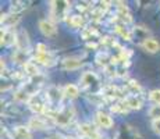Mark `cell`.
Returning <instances> with one entry per match:
<instances>
[{
    "mask_svg": "<svg viewBox=\"0 0 160 139\" xmlns=\"http://www.w3.org/2000/svg\"><path fill=\"white\" fill-rule=\"evenodd\" d=\"M15 134H17V137L21 138V139H31V132H29L28 127H24V125L15 127Z\"/></svg>",
    "mask_w": 160,
    "mask_h": 139,
    "instance_id": "7402d4cb",
    "label": "cell"
},
{
    "mask_svg": "<svg viewBox=\"0 0 160 139\" xmlns=\"http://www.w3.org/2000/svg\"><path fill=\"white\" fill-rule=\"evenodd\" d=\"M116 32L118 33V35H121L125 41H131V32L124 25H117L116 27Z\"/></svg>",
    "mask_w": 160,
    "mask_h": 139,
    "instance_id": "cb8c5ba5",
    "label": "cell"
},
{
    "mask_svg": "<svg viewBox=\"0 0 160 139\" xmlns=\"http://www.w3.org/2000/svg\"><path fill=\"white\" fill-rule=\"evenodd\" d=\"M46 139H67V137H63V135H58V134H54V135H50L49 138Z\"/></svg>",
    "mask_w": 160,
    "mask_h": 139,
    "instance_id": "d6a6232c",
    "label": "cell"
},
{
    "mask_svg": "<svg viewBox=\"0 0 160 139\" xmlns=\"http://www.w3.org/2000/svg\"><path fill=\"white\" fill-rule=\"evenodd\" d=\"M61 64H63L64 70L72 71V70H78L79 67L82 66V61L78 60V58H75V57H68V58H64V60L61 61Z\"/></svg>",
    "mask_w": 160,
    "mask_h": 139,
    "instance_id": "4fadbf2b",
    "label": "cell"
},
{
    "mask_svg": "<svg viewBox=\"0 0 160 139\" xmlns=\"http://www.w3.org/2000/svg\"><path fill=\"white\" fill-rule=\"evenodd\" d=\"M74 116H75V111H74L72 107H64L60 111H57L56 114H53V120L57 125L60 127H67L70 122L72 121Z\"/></svg>",
    "mask_w": 160,
    "mask_h": 139,
    "instance_id": "7a4b0ae2",
    "label": "cell"
},
{
    "mask_svg": "<svg viewBox=\"0 0 160 139\" xmlns=\"http://www.w3.org/2000/svg\"><path fill=\"white\" fill-rule=\"evenodd\" d=\"M52 7V15L56 20H63L67 14V10L70 8L68 2H50Z\"/></svg>",
    "mask_w": 160,
    "mask_h": 139,
    "instance_id": "5b68a950",
    "label": "cell"
},
{
    "mask_svg": "<svg viewBox=\"0 0 160 139\" xmlns=\"http://www.w3.org/2000/svg\"><path fill=\"white\" fill-rule=\"evenodd\" d=\"M95 35H96V29H93V28H85V29L82 31V38L84 39H89Z\"/></svg>",
    "mask_w": 160,
    "mask_h": 139,
    "instance_id": "f1b7e54d",
    "label": "cell"
},
{
    "mask_svg": "<svg viewBox=\"0 0 160 139\" xmlns=\"http://www.w3.org/2000/svg\"><path fill=\"white\" fill-rule=\"evenodd\" d=\"M4 66H6V64H4V60L2 58V72H3V70H4Z\"/></svg>",
    "mask_w": 160,
    "mask_h": 139,
    "instance_id": "e575fe53",
    "label": "cell"
},
{
    "mask_svg": "<svg viewBox=\"0 0 160 139\" xmlns=\"http://www.w3.org/2000/svg\"><path fill=\"white\" fill-rule=\"evenodd\" d=\"M79 132L88 139H100L99 132L96 131V128H93L91 124H81L79 125Z\"/></svg>",
    "mask_w": 160,
    "mask_h": 139,
    "instance_id": "9c48e42d",
    "label": "cell"
},
{
    "mask_svg": "<svg viewBox=\"0 0 160 139\" xmlns=\"http://www.w3.org/2000/svg\"><path fill=\"white\" fill-rule=\"evenodd\" d=\"M118 139H138V134L130 125H124L118 132Z\"/></svg>",
    "mask_w": 160,
    "mask_h": 139,
    "instance_id": "e0dca14e",
    "label": "cell"
},
{
    "mask_svg": "<svg viewBox=\"0 0 160 139\" xmlns=\"http://www.w3.org/2000/svg\"><path fill=\"white\" fill-rule=\"evenodd\" d=\"M125 104L128 106V109H134V110H138L142 107V99L139 97V95H130L124 99Z\"/></svg>",
    "mask_w": 160,
    "mask_h": 139,
    "instance_id": "7c38bea8",
    "label": "cell"
},
{
    "mask_svg": "<svg viewBox=\"0 0 160 139\" xmlns=\"http://www.w3.org/2000/svg\"><path fill=\"white\" fill-rule=\"evenodd\" d=\"M39 29L41 32L43 33L45 36H54L57 33V28L54 25L52 21H48V20H41L39 21Z\"/></svg>",
    "mask_w": 160,
    "mask_h": 139,
    "instance_id": "52a82bcc",
    "label": "cell"
},
{
    "mask_svg": "<svg viewBox=\"0 0 160 139\" xmlns=\"http://www.w3.org/2000/svg\"><path fill=\"white\" fill-rule=\"evenodd\" d=\"M67 139H78V138H72V137H67Z\"/></svg>",
    "mask_w": 160,
    "mask_h": 139,
    "instance_id": "d590c367",
    "label": "cell"
},
{
    "mask_svg": "<svg viewBox=\"0 0 160 139\" xmlns=\"http://www.w3.org/2000/svg\"><path fill=\"white\" fill-rule=\"evenodd\" d=\"M63 91H64V96H67L68 99H74L79 95V88L77 85H72V83L66 85V88Z\"/></svg>",
    "mask_w": 160,
    "mask_h": 139,
    "instance_id": "ac0fdd59",
    "label": "cell"
},
{
    "mask_svg": "<svg viewBox=\"0 0 160 139\" xmlns=\"http://www.w3.org/2000/svg\"><path fill=\"white\" fill-rule=\"evenodd\" d=\"M35 60L39 61L41 64H43V66H52V64L54 63V60H53V57H52L50 53H45V54L36 53L35 54Z\"/></svg>",
    "mask_w": 160,
    "mask_h": 139,
    "instance_id": "d6986e66",
    "label": "cell"
},
{
    "mask_svg": "<svg viewBox=\"0 0 160 139\" xmlns=\"http://www.w3.org/2000/svg\"><path fill=\"white\" fill-rule=\"evenodd\" d=\"M20 21V17H18V14H6V15H2V25L6 27V29H8V28L14 27L15 24Z\"/></svg>",
    "mask_w": 160,
    "mask_h": 139,
    "instance_id": "2e32d148",
    "label": "cell"
},
{
    "mask_svg": "<svg viewBox=\"0 0 160 139\" xmlns=\"http://www.w3.org/2000/svg\"><path fill=\"white\" fill-rule=\"evenodd\" d=\"M102 96L106 99H120L122 96L121 89L114 85H106L102 88Z\"/></svg>",
    "mask_w": 160,
    "mask_h": 139,
    "instance_id": "ba28073f",
    "label": "cell"
},
{
    "mask_svg": "<svg viewBox=\"0 0 160 139\" xmlns=\"http://www.w3.org/2000/svg\"><path fill=\"white\" fill-rule=\"evenodd\" d=\"M17 45V35L10 29H2V46H11V45Z\"/></svg>",
    "mask_w": 160,
    "mask_h": 139,
    "instance_id": "30bf717a",
    "label": "cell"
},
{
    "mask_svg": "<svg viewBox=\"0 0 160 139\" xmlns=\"http://www.w3.org/2000/svg\"><path fill=\"white\" fill-rule=\"evenodd\" d=\"M53 124H56L53 120V117H41V116H35L29 120L28 122V128L32 129H49Z\"/></svg>",
    "mask_w": 160,
    "mask_h": 139,
    "instance_id": "3957f363",
    "label": "cell"
},
{
    "mask_svg": "<svg viewBox=\"0 0 160 139\" xmlns=\"http://www.w3.org/2000/svg\"><path fill=\"white\" fill-rule=\"evenodd\" d=\"M24 8H25V3H22V2H14V3H11L10 13L11 14H18L20 11H22Z\"/></svg>",
    "mask_w": 160,
    "mask_h": 139,
    "instance_id": "484cf974",
    "label": "cell"
},
{
    "mask_svg": "<svg viewBox=\"0 0 160 139\" xmlns=\"http://www.w3.org/2000/svg\"><path fill=\"white\" fill-rule=\"evenodd\" d=\"M17 47L18 50L24 52V53L29 50V39L25 31H22V32H20V35H17Z\"/></svg>",
    "mask_w": 160,
    "mask_h": 139,
    "instance_id": "8fae6325",
    "label": "cell"
},
{
    "mask_svg": "<svg viewBox=\"0 0 160 139\" xmlns=\"http://www.w3.org/2000/svg\"><path fill=\"white\" fill-rule=\"evenodd\" d=\"M149 99L156 104H160V89H155L149 93Z\"/></svg>",
    "mask_w": 160,
    "mask_h": 139,
    "instance_id": "83f0119b",
    "label": "cell"
},
{
    "mask_svg": "<svg viewBox=\"0 0 160 139\" xmlns=\"http://www.w3.org/2000/svg\"><path fill=\"white\" fill-rule=\"evenodd\" d=\"M24 71L27 74H29L31 77H38L39 75V68L36 67V64L33 61H25L24 63Z\"/></svg>",
    "mask_w": 160,
    "mask_h": 139,
    "instance_id": "ffe728a7",
    "label": "cell"
},
{
    "mask_svg": "<svg viewBox=\"0 0 160 139\" xmlns=\"http://www.w3.org/2000/svg\"><path fill=\"white\" fill-rule=\"evenodd\" d=\"M152 128H153V131H155L156 134L160 135V120H155V121H152Z\"/></svg>",
    "mask_w": 160,
    "mask_h": 139,
    "instance_id": "1f68e13d",
    "label": "cell"
},
{
    "mask_svg": "<svg viewBox=\"0 0 160 139\" xmlns=\"http://www.w3.org/2000/svg\"><path fill=\"white\" fill-rule=\"evenodd\" d=\"M96 61L99 66H103L104 68H106V67H109L110 64H112L113 58H110V56L107 53H99L96 56Z\"/></svg>",
    "mask_w": 160,
    "mask_h": 139,
    "instance_id": "44dd1931",
    "label": "cell"
},
{
    "mask_svg": "<svg viewBox=\"0 0 160 139\" xmlns=\"http://www.w3.org/2000/svg\"><path fill=\"white\" fill-rule=\"evenodd\" d=\"M46 103H48V99H46V95L45 96H41V93H35L31 96V99L28 100V106L29 109L33 111V113H36L39 116V114H46L48 111H46Z\"/></svg>",
    "mask_w": 160,
    "mask_h": 139,
    "instance_id": "6da1fadb",
    "label": "cell"
},
{
    "mask_svg": "<svg viewBox=\"0 0 160 139\" xmlns=\"http://www.w3.org/2000/svg\"><path fill=\"white\" fill-rule=\"evenodd\" d=\"M70 25L72 28H81L84 25V18H82L81 15H72V17L70 18Z\"/></svg>",
    "mask_w": 160,
    "mask_h": 139,
    "instance_id": "d4e9b609",
    "label": "cell"
},
{
    "mask_svg": "<svg viewBox=\"0 0 160 139\" xmlns=\"http://www.w3.org/2000/svg\"><path fill=\"white\" fill-rule=\"evenodd\" d=\"M96 120H98V122H99V125L103 127V128H112L113 127L112 117H110L109 114L103 113V111H99V113L96 114Z\"/></svg>",
    "mask_w": 160,
    "mask_h": 139,
    "instance_id": "9a60e30c",
    "label": "cell"
},
{
    "mask_svg": "<svg viewBox=\"0 0 160 139\" xmlns=\"http://www.w3.org/2000/svg\"><path fill=\"white\" fill-rule=\"evenodd\" d=\"M88 47H92V49H96V47H98V43H88Z\"/></svg>",
    "mask_w": 160,
    "mask_h": 139,
    "instance_id": "836d02e7",
    "label": "cell"
},
{
    "mask_svg": "<svg viewBox=\"0 0 160 139\" xmlns=\"http://www.w3.org/2000/svg\"><path fill=\"white\" fill-rule=\"evenodd\" d=\"M112 111H113V113L125 114V113L128 111V106L125 104V102H118V103H116L114 106L112 107Z\"/></svg>",
    "mask_w": 160,
    "mask_h": 139,
    "instance_id": "603a6c76",
    "label": "cell"
},
{
    "mask_svg": "<svg viewBox=\"0 0 160 139\" xmlns=\"http://www.w3.org/2000/svg\"><path fill=\"white\" fill-rule=\"evenodd\" d=\"M128 86H130V88H131L134 92H139V91H141L139 83H138L137 81H132V79H131L130 82H128Z\"/></svg>",
    "mask_w": 160,
    "mask_h": 139,
    "instance_id": "4dcf8cb0",
    "label": "cell"
},
{
    "mask_svg": "<svg viewBox=\"0 0 160 139\" xmlns=\"http://www.w3.org/2000/svg\"><path fill=\"white\" fill-rule=\"evenodd\" d=\"M100 79L95 72H85L81 78V85L87 91H93L95 88H99Z\"/></svg>",
    "mask_w": 160,
    "mask_h": 139,
    "instance_id": "277c9868",
    "label": "cell"
},
{
    "mask_svg": "<svg viewBox=\"0 0 160 139\" xmlns=\"http://www.w3.org/2000/svg\"><path fill=\"white\" fill-rule=\"evenodd\" d=\"M142 47L145 49L148 53H158V52L160 50L159 42L156 41V39H153V38L145 39V41H143V43H142Z\"/></svg>",
    "mask_w": 160,
    "mask_h": 139,
    "instance_id": "5bb4252c",
    "label": "cell"
},
{
    "mask_svg": "<svg viewBox=\"0 0 160 139\" xmlns=\"http://www.w3.org/2000/svg\"><path fill=\"white\" fill-rule=\"evenodd\" d=\"M36 53H41V54L49 53V52H48V46H46L45 43H38V45H36Z\"/></svg>",
    "mask_w": 160,
    "mask_h": 139,
    "instance_id": "f546056e",
    "label": "cell"
},
{
    "mask_svg": "<svg viewBox=\"0 0 160 139\" xmlns=\"http://www.w3.org/2000/svg\"><path fill=\"white\" fill-rule=\"evenodd\" d=\"M63 96H64V91H61L57 86H50L46 91V99H48V103H50V104L60 103Z\"/></svg>",
    "mask_w": 160,
    "mask_h": 139,
    "instance_id": "8992f818",
    "label": "cell"
},
{
    "mask_svg": "<svg viewBox=\"0 0 160 139\" xmlns=\"http://www.w3.org/2000/svg\"><path fill=\"white\" fill-rule=\"evenodd\" d=\"M149 116L152 117L153 121H155V120H160V104H156V106H153L152 109L149 110Z\"/></svg>",
    "mask_w": 160,
    "mask_h": 139,
    "instance_id": "4316f807",
    "label": "cell"
}]
</instances>
